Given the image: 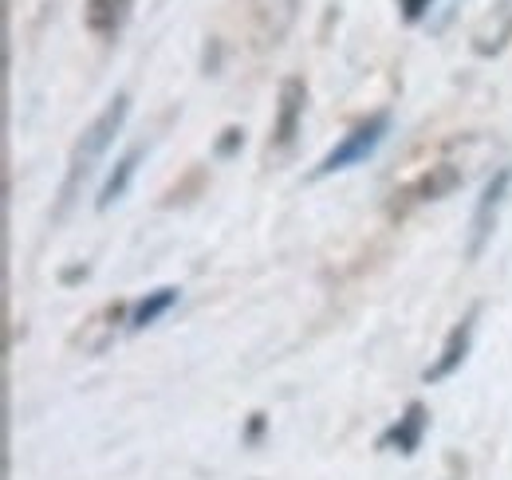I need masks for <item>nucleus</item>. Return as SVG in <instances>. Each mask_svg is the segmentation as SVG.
I'll list each match as a JSON object with an SVG mask.
<instances>
[{"mask_svg":"<svg viewBox=\"0 0 512 480\" xmlns=\"http://www.w3.org/2000/svg\"><path fill=\"white\" fill-rule=\"evenodd\" d=\"M422 429H426V410L418 402H410L406 406V418H398V425L386 433V445H398V453H414Z\"/></svg>","mask_w":512,"mask_h":480,"instance_id":"nucleus-9","label":"nucleus"},{"mask_svg":"<svg viewBox=\"0 0 512 480\" xmlns=\"http://www.w3.org/2000/svg\"><path fill=\"white\" fill-rule=\"evenodd\" d=\"M473 319H477V307H469V315L449 331V339H446V347H442V355H438V362L426 370V382H442V378H449V374L465 362L469 339H473Z\"/></svg>","mask_w":512,"mask_h":480,"instance_id":"nucleus-6","label":"nucleus"},{"mask_svg":"<svg viewBox=\"0 0 512 480\" xmlns=\"http://www.w3.org/2000/svg\"><path fill=\"white\" fill-rule=\"evenodd\" d=\"M430 4H434V0H398V8H402V16H406L410 24H414V20H422Z\"/></svg>","mask_w":512,"mask_h":480,"instance_id":"nucleus-12","label":"nucleus"},{"mask_svg":"<svg viewBox=\"0 0 512 480\" xmlns=\"http://www.w3.org/2000/svg\"><path fill=\"white\" fill-rule=\"evenodd\" d=\"M237 142H241V130H225V138H221V154H233Z\"/></svg>","mask_w":512,"mask_h":480,"instance_id":"nucleus-13","label":"nucleus"},{"mask_svg":"<svg viewBox=\"0 0 512 480\" xmlns=\"http://www.w3.org/2000/svg\"><path fill=\"white\" fill-rule=\"evenodd\" d=\"M457 185H461V170L442 162V166H430V174H422V181L414 185V193H418L422 201H438V197L453 193Z\"/></svg>","mask_w":512,"mask_h":480,"instance_id":"nucleus-10","label":"nucleus"},{"mask_svg":"<svg viewBox=\"0 0 512 480\" xmlns=\"http://www.w3.org/2000/svg\"><path fill=\"white\" fill-rule=\"evenodd\" d=\"M509 40H512V0H497L493 12L473 32V52L481 60H489V56H501Z\"/></svg>","mask_w":512,"mask_h":480,"instance_id":"nucleus-5","label":"nucleus"},{"mask_svg":"<svg viewBox=\"0 0 512 480\" xmlns=\"http://www.w3.org/2000/svg\"><path fill=\"white\" fill-rule=\"evenodd\" d=\"M509 185H512V166H505V170H497L489 178V185L481 189V201H477L473 221H469V256H477L485 248V240H489L493 225H497V213H501V205L509 197Z\"/></svg>","mask_w":512,"mask_h":480,"instance_id":"nucleus-3","label":"nucleus"},{"mask_svg":"<svg viewBox=\"0 0 512 480\" xmlns=\"http://www.w3.org/2000/svg\"><path fill=\"white\" fill-rule=\"evenodd\" d=\"M130 115V95L127 91H119L107 107H103V115L91 122L87 130H83V138L75 142V150H71V162H67V178H64V205L75 201V193H79V185L95 174V166H99V158L107 154V146L115 142V134L123 130V122Z\"/></svg>","mask_w":512,"mask_h":480,"instance_id":"nucleus-1","label":"nucleus"},{"mask_svg":"<svg viewBox=\"0 0 512 480\" xmlns=\"http://www.w3.org/2000/svg\"><path fill=\"white\" fill-rule=\"evenodd\" d=\"M178 303V288H158V292H150L146 300L134 307V315H130V327H150L158 315H166L170 307Z\"/></svg>","mask_w":512,"mask_h":480,"instance_id":"nucleus-11","label":"nucleus"},{"mask_svg":"<svg viewBox=\"0 0 512 480\" xmlns=\"http://www.w3.org/2000/svg\"><path fill=\"white\" fill-rule=\"evenodd\" d=\"M138 158H142V146H134V150H127L119 162H115V170L107 174V181H103V189H99V209H111L123 193H127L130 178H134V170H138Z\"/></svg>","mask_w":512,"mask_h":480,"instance_id":"nucleus-8","label":"nucleus"},{"mask_svg":"<svg viewBox=\"0 0 512 480\" xmlns=\"http://www.w3.org/2000/svg\"><path fill=\"white\" fill-rule=\"evenodd\" d=\"M130 16V0H87L83 20L95 36H115Z\"/></svg>","mask_w":512,"mask_h":480,"instance_id":"nucleus-7","label":"nucleus"},{"mask_svg":"<svg viewBox=\"0 0 512 480\" xmlns=\"http://www.w3.org/2000/svg\"><path fill=\"white\" fill-rule=\"evenodd\" d=\"M386 130H390V115H371L367 122H359L351 134H343V142L335 150L323 154V162L312 170V178H327V174H339V170L363 162L367 154H375V146L383 142Z\"/></svg>","mask_w":512,"mask_h":480,"instance_id":"nucleus-2","label":"nucleus"},{"mask_svg":"<svg viewBox=\"0 0 512 480\" xmlns=\"http://www.w3.org/2000/svg\"><path fill=\"white\" fill-rule=\"evenodd\" d=\"M304 103H308V87L304 79H284L280 83V107H276V122H272V146L288 150L300 134V119H304Z\"/></svg>","mask_w":512,"mask_h":480,"instance_id":"nucleus-4","label":"nucleus"}]
</instances>
